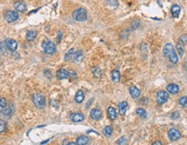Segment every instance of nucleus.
Instances as JSON below:
<instances>
[{
	"mask_svg": "<svg viewBox=\"0 0 187 145\" xmlns=\"http://www.w3.org/2000/svg\"><path fill=\"white\" fill-rule=\"evenodd\" d=\"M163 54L166 58L169 59V61L172 63H173V64L178 63V61H179L178 54H177L176 51L174 50L173 44H171V43L166 44L164 46V48H163Z\"/></svg>",
	"mask_w": 187,
	"mask_h": 145,
	"instance_id": "obj_1",
	"label": "nucleus"
},
{
	"mask_svg": "<svg viewBox=\"0 0 187 145\" xmlns=\"http://www.w3.org/2000/svg\"><path fill=\"white\" fill-rule=\"evenodd\" d=\"M72 16H73V18L77 22H84L88 18V13H87L86 10L83 9V8L76 9L73 12Z\"/></svg>",
	"mask_w": 187,
	"mask_h": 145,
	"instance_id": "obj_2",
	"label": "nucleus"
},
{
	"mask_svg": "<svg viewBox=\"0 0 187 145\" xmlns=\"http://www.w3.org/2000/svg\"><path fill=\"white\" fill-rule=\"evenodd\" d=\"M33 103L35 105V106L38 109H43L46 106V100L43 95L40 94V93H36L33 95L32 98Z\"/></svg>",
	"mask_w": 187,
	"mask_h": 145,
	"instance_id": "obj_3",
	"label": "nucleus"
},
{
	"mask_svg": "<svg viewBox=\"0 0 187 145\" xmlns=\"http://www.w3.org/2000/svg\"><path fill=\"white\" fill-rule=\"evenodd\" d=\"M42 47L44 53H46L48 54H53L56 51V47H55V43L49 40L43 41L42 43Z\"/></svg>",
	"mask_w": 187,
	"mask_h": 145,
	"instance_id": "obj_4",
	"label": "nucleus"
},
{
	"mask_svg": "<svg viewBox=\"0 0 187 145\" xmlns=\"http://www.w3.org/2000/svg\"><path fill=\"white\" fill-rule=\"evenodd\" d=\"M3 17L7 22H13L18 19V13L16 11H13V10H7L4 13Z\"/></svg>",
	"mask_w": 187,
	"mask_h": 145,
	"instance_id": "obj_5",
	"label": "nucleus"
},
{
	"mask_svg": "<svg viewBox=\"0 0 187 145\" xmlns=\"http://www.w3.org/2000/svg\"><path fill=\"white\" fill-rule=\"evenodd\" d=\"M168 99H169V94H168V92H166V91H160L156 95V101L159 105L165 104L168 100Z\"/></svg>",
	"mask_w": 187,
	"mask_h": 145,
	"instance_id": "obj_6",
	"label": "nucleus"
},
{
	"mask_svg": "<svg viewBox=\"0 0 187 145\" xmlns=\"http://www.w3.org/2000/svg\"><path fill=\"white\" fill-rule=\"evenodd\" d=\"M168 138L171 141L174 142L179 140L181 138V133L175 128H171L168 131Z\"/></svg>",
	"mask_w": 187,
	"mask_h": 145,
	"instance_id": "obj_7",
	"label": "nucleus"
},
{
	"mask_svg": "<svg viewBox=\"0 0 187 145\" xmlns=\"http://www.w3.org/2000/svg\"><path fill=\"white\" fill-rule=\"evenodd\" d=\"M15 111V106L13 103H10L8 106V108H5L2 112H3V116L6 118H9L12 116V114L14 113Z\"/></svg>",
	"mask_w": 187,
	"mask_h": 145,
	"instance_id": "obj_8",
	"label": "nucleus"
},
{
	"mask_svg": "<svg viewBox=\"0 0 187 145\" xmlns=\"http://www.w3.org/2000/svg\"><path fill=\"white\" fill-rule=\"evenodd\" d=\"M14 7H15V9L17 11H19L21 13H24L26 11V10H27L26 4H25V3L23 1H17V2H16L14 3Z\"/></svg>",
	"mask_w": 187,
	"mask_h": 145,
	"instance_id": "obj_9",
	"label": "nucleus"
},
{
	"mask_svg": "<svg viewBox=\"0 0 187 145\" xmlns=\"http://www.w3.org/2000/svg\"><path fill=\"white\" fill-rule=\"evenodd\" d=\"M5 46L6 48L10 50V51H15L16 48H17V42L15 41V40H12V39H9V40H6L5 42Z\"/></svg>",
	"mask_w": 187,
	"mask_h": 145,
	"instance_id": "obj_10",
	"label": "nucleus"
},
{
	"mask_svg": "<svg viewBox=\"0 0 187 145\" xmlns=\"http://www.w3.org/2000/svg\"><path fill=\"white\" fill-rule=\"evenodd\" d=\"M83 58V53L82 50H77L75 52H73L72 54V61L74 63H78L80 62Z\"/></svg>",
	"mask_w": 187,
	"mask_h": 145,
	"instance_id": "obj_11",
	"label": "nucleus"
},
{
	"mask_svg": "<svg viewBox=\"0 0 187 145\" xmlns=\"http://www.w3.org/2000/svg\"><path fill=\"white\" fill-rule=\"evenodd\" d=\"M127 101H121L118 104V108H119V114L121 116H124L126 114V112L127 110Z\"/></svg>",
	"mask_w": 187,
	"mask_h": 145,
	"instance_id": "obj_12",
	"label": "nucleus"
},
{
	"mask_svg": "<svg viewBox=\"0 0 187 145\" xmlns=\"http://www.w3.org/2000/svg\"><path fill=\"white\" fill-rule=\"evenodd\" d=\"M56 77H57V79H59V80L67 79V78L69 77V72L67 71L66 69L62 68V69H60V70L57 71V73H56Z\"/></svg>",
	"mask_w": 187,
	"mask_h": 145,
	"instance_id": "obj_13",
	"label": "nucleus"
},
{
	"mask_svg": "<svg viewBox=\"0 0 187 145\" xmlns=\"http://www.w3.org/2000/svg\"><path fill=\"white\" fill-rule=\"evenodd\" d=\"M90 117L94 120H100L102 117V113L99 109H93L90 112Z\"/></svg>",
	"mask_w": 187,
	"mask_h": 145,
	"instance_id": "obj_14",
	"label": "nucleus"
},
{
	"mask_svg": "<svg viewBox=\"0 0 187 145\" xmlns=\"http://www.w3.org/2000/svg\"><path fill=\"white\" fill-rule=\"evenodd\" d=\"M166 90L169 93H172V94H177L179 92V87L178 85L176 84H169L167 86H166Z\"/></svg>",
	"mask_w": 187,
	"mask_h": 145,
	"instance_id": "obj_15",
	"label": "nucleus"
},
{
	"mask_svg": "<svg viewBox=\"0 0 187 145\" xmlns=\"http://www.w3.org/2000/svg\"><path fill=\"white\" fill-rule=\"evenodd\" d=\"M70 119H71L73 122H75V123H79V122H82V121L84 120V116H83L82 113H79V112H77V113H73V114H71V116H70Z\"/></svg>",
	"mask_w": 187,
	"mask_h": 145,
	"instance_id": "obj_16",
	"label": "nucleus"
},
{
	"mask_svg": "<svg viewBox=\"0 0 187 145\" xmlns=\"http://www.w3.org/2000/svg\"><path fill=\"white\" fill-rule=\"evenodd\" d=\"M180 11H181V9L178 4H173L172 6V8H171V13H172V16L174 18L179 17V16L180 14Z\"/></svg>",
	"mask_w": 187,
	"mask_h": 145,
	"instance_id": "obj_17",
	"label": "nucleus"
},
{
	"mask_svg": "<svg viewBox=\"0 0 187 145\" xmlns=\"http://www.w3.org/2000/svg\"><path fill=\"white\" fill-rule=\"evenodd\" d=\"M129 93H130V95H131V97L133 99H137L140 96V90L136 86H132L129 88Z\"/></svg>",
	"mask_w": 187,
	"mask_h": 145,
	"instance_id": "obj_18",
	"label": "nucleus"
},
{
	"mask_svg": "<svg viewBox=\"0 0 187 145\" xmlns=\"http://www.w3.org/2000/svg\"><path fill=\"white\" fill-rule=\"evenodd\" d=\"M84 99H85L84 93H83L82 90L77 91V93H76V94H75V102L78 103V104H81V103L83 102Z\"/></svg>",
	"mask_w": 187,
	"mask_h": 145,
	"instance_id": "obj_19",
	"label": "nucleus"
},
{
	"mask_svg": "<svg viewBox=\"0 0 187 145\" xmlns=\"http://www.w3.org/2000/svg\"><path fill=\"white\" fill-rule=\"evenodd\" d=\"M108 118L111 120H114V119L117 118V112H116L115 109L113 106H109L108 107Z\"/></svg>",
	"mask_w": 187,
	"mask_h": 145,
	"instance_id": "obj_20",
	"label": "nucleus"
},
{
	"mask_svg": "<svg viewBox=\"0 0 187 145\" xmlns=\"http://www.w3.org/2000/svg\"><path fill=\"white\" fill-rule=\"evenodd\" d=\"M89 143V138L86 136H81L76 139V144L86 145Z\"/></svg>",
	"mask_w": 187,
	"mask_h": 145,
	"instance_id": "obj_21",
	"label": "nucleus"
},
{
	"mask_svg": "<svg viewBox=\"0 0 187 145\" xmlns=\"http://www.w3.org/2000/svg\"><path fill=\"white\" fill-rule=\"evenodd\" d=\"M111 78H112V80L115 83L119 82L121 80V74L118 70H114L112 71L111 73Z\"/></svg>",
	"mask_w": 187,
	"mask_h": 145,
	"instance_id": "obj_22",
	"label": "nucleus"
},
{
	"mask_svg": "<svg viewBox=\"0 0 187 145\" xmlns=\"http://www.w3.org/2000/svg\"><path fill=\"white\" fill-rule=\"evenodd\" d=\"M36 36V32L34 30H29L26 34V39L27 41H29V42L35 40Z\"/></svg>",
	"mask_w": 187,
	"mask_h": 145,
	"instance_id": "obj_23",
	"label": "nucleus"
},
{
	"mask_svg": "<svg viewBox=\"0 0 187 145\" xmlns=\"http://www.w3.org/2000/svg\"><path fill=\"white\" fill-rule=\"evenodd\" d=\"M136 114H137L140 118H143V119H145V118H147V112H146L144 109H142V108H138V109L136 110Z\"/></svg>",
	"mask_w": 187,
	"mask_h": 145,
	"instance_id": "obj_24",
	"label": "nucleus"
},
{
	"mask_svg": "<svg viewBox=\"0 0 187 145\" xmlns=\"http://www.w3.org/2000/svg\"><path fill=\"white\" fill-rule=\"evenodd\" d=\"M140 20H138V19H135V20H134L132 22H131V24H130V28H131V30H135V29H137L140 26Z\"/></svg>",
	"mask_w": 187,
	"mask_h": 145,
	"instance_id": "obj_25",
	"label": "nucleus"
},
{
	"mask_svg": "<svg viewBox=\"0 0 187 145\" xmlns=\"http://www.w3.org/2000/svg\"><path fill=\"white\" fill-rule=\"evenodd\" d=\"M176 49H177V52L179 53V54L180 56H183L185 50H184V45H183L181 42H179L177 43V45H176Z\"/></svg>",
	"mask_w": 187,
	"mask_h": 145,
	"instance_id": "obj_26",
	"label": "nucleus"
},
{
	"mask_svg": "<svg viewBox=\"0 0 187 145\" xmlns=\"http://www.w3.org/2000/svg\"><path fill=\"white\" fill-rule=\"evenodd\" d=\"M103 132H104V135H105L107 138H109V137L112 135V133H113V129H112L111 126H106V127L104 128Z\"/></svg>",
	"mask_w": 187,
	"mask_h": 145,
	"instance_id": "obj_27",
	"label": "nucleus"
},
{
	"mask_svg": "<svg viewBox=\"0 0 187 145\" xmlns=\"http://www.w3.org/2000/svg\"><path fill=\"white\" fill-rule=\"evenodd\" d=\"M7 106V101L4 98H1L0 99V112H2Z\"/></svg>",
	"mask_w": 187,
	"mask_h": 145,
	"instance_id": "obj_28",
	"label": "nucleus"
},
{
	"mask_svg": "<svg viewBox=\"0 0 187 145\" xmlns=\"http://www.w3.org/2000/svg\"><path fill=\"white\" fill-rule=\"evenodd\" d=\"M92 72H93L94 76H95V78H99V77L101 76V70H100V68H99V67H93V68H92Z\"/></svg>",
	"mask_w": 187,
	"mask_h": 145,
	"instance_id": "obj_29",
	"label": "nucleus"
},
{
	"mask_svg": "<svg viewBox=\"0 0 187 145\" xmlns=\"http://www.w3.org/2000/svg\"><path fill=\"white\" fill-rule=\"evenodd\" d=\"M106 3L109 6H112V7H114V8L118 7V5H119V3H118L117 0H106Z\"/></svg>",
	"mask_w": 187,
	"mask_h": 145,
	"instance_id": "obj_30",
	"label": "nucleus"
},
{
	"mask_svg": "<svg viewBox=\"0 0 187 145\" xmlns=\"http://www.w3.org/2000/svg\"><path fill=\"white\" fill-rule=\"evenodd\" d=\"M179 104L182 106H187V97L186 96H184V97H181L179 98Z\"/></svg>",
	"mask_w": 187,
	"mask_h": 145,
	"instance_id": "obj_31",
	"label": "nucleus"
},
{
	"mask_svg": "<svg viewBox=\"0 0 187 145\" xmlns=\"http://www.w3.org/2000/svg\"><path fill=\"white\" fill-rule=\"evenodd\" d=\"M129 34H130V30L129 29H124L121 33V37L122 39H126V38H127V36H128Z\"/></svg>",
	"mask_w": 187,
	"mask_h": 145,
	"instance_id": "obj_32",
	"label": "nucleus"
},
{
	"mask_svg": "<svg viewBox=\"0 0 187 145\" xmlns=\"http://www.w3.org/2000/svg\"><path fill=\"white\" fill-rule=\"evenodd\" d=\"M7 128V125L3 120H0V133L3 132Z\"/></svg>",
	"mask_w": 187,
	"mask_h": 145,
	"instance_id": "obj_33",
	"label": "nucleus"
},
{
	"mask_svg": "<svg viewBox=\"0 0 187 145\" xmlns=\"http://www.w3.org/2000/svg\"><path fill=\"white\" fill-rule=\"evenodd\" d=\"M116 144H127V140L125 137H121V138H119L117 141H116Z\"/></svg>",
	"mask_w": 187,
	"mask_h": 145,
	"instance_id": "obj_34",
	"label": "nucleus"
},
{
	"mask_svg": "<svg viewBox=\"0 0 187 145\" xmlns=\"http://www.w3.org/2000/svg\"><path fill=\"white\" fill-rule=\"evenodd\" d=\"M73 52H74V49H73V48H70V49L68 50V52L66 54V55H65V61H68L70 60V58H71V56H72V54H73Z\"/></svg>",
	"mask_w": 187,
	"mask_h": 145,
	"instance_id": "obj_35",
	"label": "nucleus"
},
{
	"mask_svg": "<svg viewBox=\"0 0 187 145\" xmlns=\"http://www.w3.org/2000/svg\"><path fill=\"white\" fill-rule=\"evenodd\" d=\"M179 42H181L183 45L187 44V35H181V36H180V38H179Z\"/></svg>",
	"mask_w": 187,
	"mask_h": 145,
	"instance_id": "obj_36",
	"label": "nucleus"
},
{
	"mask_svg": "<svg viewBox=\"0 0 187 145\" xmlns=\"http://www.w3.org/2000/svg\"><path fill=\"white\" fill-rule=\"evenodd\" d=\"M170 118L172 119H177L179 118V112H172L170 114Z\"/></svg>",
	"mask_w": 187,
	"mask_h": 145,
	"instance_id": "obj_37",
	"label": "nucleus"
},
{
	"mask_svg": "<svg viewBox=\"0 0 187 145\" xmlns=\"http://www.w3.org/2000/svg\"><path fill=\"white\" fill-rule=\"evenodd\" d=\"M57 34H58V35H57V42H59L61 41L62 37V31H58Z\"/></svg>",
	"mask_w": 187,
	"mask_h": 145,
	"instance_id": "obj_38",
	"label": "nucleus"
},
{
	"mask_svg": "<svg viewBox=\"0 0 187 145\" xmlns=\"http://www.w3.org/2000/svg\"><path fill=\"white\" fill-rule=\"evenodd\" d=\"M141 103L144 104V105L148 104V99H147V98H143V99H141Z\"/></svg>",
	"mask_w": 187,
	"mask_h": 145,
	"instance_id": "obj_39",
	"label": "nucleus"
},
{
	"mask_svg": "<svg viewBox=\"0 0 187 145\" xmlns=\"http://www.w3.org/2000/svg\"><path fill=\"white\" fill-rule=\"evenodd\" d=\"M162 144V142L161 141H160V140H157V141H155V142H153V145H161Z\"/></svg>",
	"mask_w": 187,
	"mask_h": 145,
	"instance_id": "obj_40",
	"label": "nucleus"
},
{
	"mask_svg": "<svg viewBox=\"0 0 187 145\" xmlns=\"http://www.w3.org/2000/svg\"><path fill=\"white\" fill-rule=\"evenodd\" d=\"M3 42H0V54L3 52Z\"/></svg>",
	"mask_w": 187,
	"mask_h": 145,
	"instance_id": "obj_41",
	"label": "nucleus"
},
{
	"mask_svg": "<svg viewBox=\"0 0 187 145\" xmlns=\"http://www.w3.org/2000/svg\"><path fill=\"white\" fill-rule=\"evenodd\" d=\"M185 67H186V70H187V62H186V64H185Z\"/></svg>",
	"mask_w": 187,
	"mask_h": 145,
	"instance_id": "obj_42",
	"label": "nucleus"
}]
</instances>
